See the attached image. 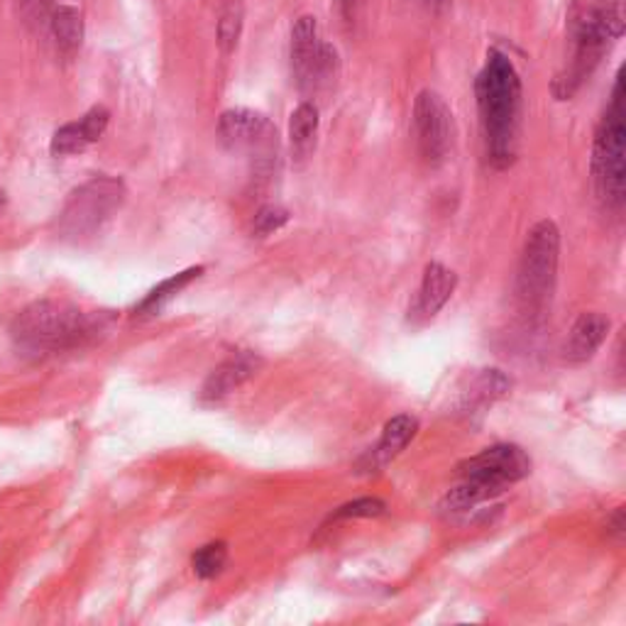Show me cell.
Listing matches in <instances>:
<instances>
[{
  "mask_svg": "<svg viewBox=\"0 0 626 626\" xmlns=\"http://www.w3.org/2000/svg\"><path fill=\"white\" fill-rule=\"evenodd\" d=\"M456 285H458V277H456V272H453V269H448L446 265H440V262L426 265L421 287H419V299H416L414 314L426 318V321H428V318H434L448 304V299L453 297V291H456Z\"/></svg>",
  "mask_w": 626,
  "mask_h": 626,
  "instance_id": "11",
  "label": "cell"
},
{
  "mask_svg": "<svg viewBox=\"0 0 626 626\" xmlns=\"http://www.w3.org/2000/svg\"><path fill=\"white\" fill-rule=\"evenodd\" d=\"M226 563H228V546L223 541H216L196 550L191 558V568L201 580H211L216 575L223 573Z\"/></svg>",
  "mask_w": 626,
  "mask_h": 626,
  "instance_id": "19",
  "label": "cell"
},
{
  "mask_svg": "<svg viewBox=\"0 0 626 626\" xmlns=\"http://www.w3.org/2000/svg\"><path fill=\"white\" fill-rule=\"evenodd\" d=\"M416 428H419V424H416V419L409 414H399L391 421H387L382 438H379V444L370 450V456H367V470H377L389 460H395L416 436Z\"/></svg>",
  "mask_w": 626,
  "mask_h": 626,
  "instance_id": "13",
  "label": "cell"
},
{
  "mask_svg": "<svg viewBox=\"0 0 626 626\" xmlns=\"http://www.w3.org/2000/svg\"><path fill=\"white\" fill-rule=\"evenodd\" d=\"M201 275H203V267H191V269H187V272H179L175 277L165 279L162 285H157L138 306H135V314H138V316H152V314H157L165 304H169L171 299H177V294L181 289H187L191 281L199 279Z\"/></svg>",
  "mask_w": 626,
  "mask_h": 626,
  "instance_id": "15",
  "label": "cell"
},
{
  "mask_svg": "<svg viewBox=\"0 0 626 626\" xmlns=\"http://www.w3.org/2000/svg\"><path fill=\"white\" fill-rule=\"evenodd\" d=\"M624 73L619 71L615 93L603 122L597 126L595 145H593V175L597 191L607 206L619 208L624 203V183H626V165H624Z\"/></svg>",
  "mask_w": 626,
  "mask_h": 626,
  "instance_id": "5",
  "label": "cell"
},
{
  "mask_svg": "<svg viewBox=\"0 0 626 626\" xmlns=\"http://www.w3.org/2000/svg\"><path fill=\"white\" fill-rule=\"evenodd\" d=\"M242 34V0H220L218 16V47L230 54L238 47Z\"/></svg>",
  "mask_w": 626,
  "mask_h": 626,
  "instance_id": "16",
  "label": "cell"
},
{
  "mask_svg": "<svg viewBox=\"0 0 626 626\" xmlns=\"http://www.w3.org/2000/svg\"><path fill=\"white\" fill-rule=\"evenodd\" d=\"M531 473V458L519 446H493L480 456L468 458L460 468L458 487H453L446 497L450 511H468L483 501L505 493L507 487L521 483Z\"/></svg>",
  "mask_w": 626,
  "mask_h": 626,
  "instance_id": "3",
  "label": "cell"
},
{
  "mask_svg": "<svg viewBox=\"0 0 626 626\" xmlns=\"http://www.w3.org/2000/svg\"><path fill=\"white\" fill-rule=\"evenodd\" d=\"M218 135L226 147L238 152L267 155L277 147V130L262 113L250 108H230L218 120Z\"/></svg>",
  "mask_w": 626,
  "mask_h": 626,
  "instance_id": "9",
  "label": "cell"
},
{
  "mask_svg": "<svg viewBox=\"0 0 626 626\" xmlns=\"http://www.w3.org/2000/svg\"><path fill=\"white\" fill-rule=\"evenodd\" d=\"M414 130L421 157L440 165L453 147V116L436 91H421L414 103Z\"/></svg>",
  "mask_w": 626,
  "mask_h": 626,
  "instance_id": "8",
  "label": "cell"
},
{
  "mask_svg": "<svg viewBox=\"0 0 626 626\" xmlns=\"http://www.w3.org/2000/svg\"><path fill=\"white\" fill-rule=\"evenodd\" d=\"M609 334V318L603 314H583L575 326L570 328V336L566 342V360L570 362H587L603 346Z\"/></svg>",
  "mask_w": 626,
  "mask_h": 626,
  "instance_id": "12",
  "label": "cell"
},
{
  "mask_svg": "<svg viewBox=\"0 0 626 626\" xmlns=\"http://www.w3.org/2000/svg\"><path fill=\"white\" fill-rule=\"evenodd\" d=\"M106 328L101 314H83L67 304L37 301L22 309L10 326V336L24 355H57L81 348Z\"/></svg>",
  "mask_w": 626,
  "mask_h": 626,
  "instance_id": "2",
  "label": "cell"
},
{
  "mask_svg": "<svg viewBox=\"0 0 626 626\" xmlns=\"http://www.w3.org/2000/svg\"><path fill=\"white\" fill-rule=\"evenodd\" d=\"M52 0H20V12L22 18L32 28H40L42 22H49V16H52Z\"/></svg>",
  "mask_w": 626,
  "mask_h": 626,
  "instance_id": "23",
  "label": "cell"
},
{
  "mask_svg": "<svg viewBox=\"0 0 626 626\" xmlns=\"http://www.w3.org/2000/svg\"><path fill=\"white\" fill-rule=\"evenodd\" d=\"M612 526H615V529H612L615 534H619V536L624 534V509L622 507L615 511V517H612Z\"/></svg>",
  "mask_w": 626,
  "mask_h": 626,
  "instance_id": "24",
  "label": "cell"
},
{
  "mask_svg": "<svg viewBox=\"0 0 626 626\" xmlns=\"http://www.w3.org/2000/svg\"><path fill=\"white\" fill-rule=\"evenodd\" d=\"M96 140L91 138V132L86 130L83 120L77 122H67V126H61L54 135H52V145H49V150H52L54 157H71V155H81L83 150H89Z\"/></svg>",
  "mask_w": 626,
  "mask_h": 626,
  "instance_id": "17",
  "label": "cell"
},
{
  "mask_svg": "<svg viewBox=\"0 0 626 626\" xmlns=\"http://www.w3.org/2000/svg\"><path fill=\"white\" fill-rule=\"evenodd\" d=\"M316 130H318V108L314 103H301L297 110H294L289 120L291 145L297 147V150H306V147L314 142Z\"/></svg>",
  "mask_w": 626,
  "mask_h": 626,
  "instance_id": "18",
  "label": "cell"
},
{
  "mask_svg": "<svg viewBox=\"0 0 626 626\" xmlns=\"http://www.w3.org/2000/svg\"><path fill=\"white\" fill-rule=\"evenodd\" d=\"M49 30H52V40L59 49V54L73 57L79 52L83 40V18L77 8L59 6L49 16Z\"/></svg>",
  "mask_w": 626,
  "mask_h": 626,
  "instance_id": "14",
  "label": "cell"
},
{
  "mask_svg": "<svg viewBox=\"0 0 626 626\" xmlns=\"http://www.w3.org/2000/svg\"><path fill=\"white\" fill-rule=\"evenodd\" d=\"M355 3H358V0H340V6H342V8H346V10H348V8H352Z\"/></svg>",
  "mask_w": 626,
  "mask_h": 626,
  "instance_id": "26",
  "label": "cell"
},
{
  "mask_svg": "<svg viewBox=\"0 0 626 626\" xmlns=\"http://www.w3.org/2000/svg\"><path fill=\"white\" fill-rule=\"evenodd\" d=\"M477 106H480L489 162L505 169L517 157L521 118V79L501 52H489L477 77Z\"/></svg>",
  "mask_w": 626,
  "mask_h": 626,
  "instance_id": "1",
  "label": "cell"
},
{
  "mask_svg": "<svg viewBox=\"0 0 626 626\" xmlns=\"http://www.w3.org/2000/svg\"><path fill=\"white\" fill-rule=\"evenodd\" d=\"M291 67L304 89H318L336 77V49L318 40V22L314 16H301L291 30Z\"/></svg>",
  "mask_w": 626,
  "mask_h": 626,
  "instance_id": "7",
  "label": "cell"
},
{
  "mask_svg": "<svg viewBox=\"0 0 626 626\" xmlns=\"http://www.w3.org/2000/svg\"><path fill=\"white\" fill-rule=\"evenodd\" d=\"M260 367H262V360L250 350L230 355L228 360L220 362L216 370L206 377V382L201 387V399L208 404L223 401L226 397L232 395V391L248 382V379H252Z\"/></svg>",
  "mask_w": 626,
  "mask_h": 626,
  "instance_id": "10",
  "label": "cell"
},
{
  "mask_svg": "<svg viewBox=\"0 0 626 626\" xmlns=\"http://www.w3.org/2000/svg\"><path fill=\"white\" fill-rule=\"evenodd\" d=\"M126 201V183L113 177H96L69 193L57 228L67 240L96 236Z\"/></svg>",
  "mask_w": 626,
  "mask_h": 626,
  "instance_id": "6",
  "label": "cell"
},
{
  "mask_svg": "<svg viewBox=\"0 0 626 626\" xmlns=\"http://www.w3.org/2000/svg\"><path fill=\"white\" fill-rule=\"evenodd\" d=\"M560 260V232L554 220H541L529 230L524 242L519 275H517V297L524 314L538 316L546 311L556 289Z\"/></svg>",
  "mask_w": 626,
  "mask_h": 626,
  "instance_id": "4",
  "label": "cell"
},
{
  "mask_svg": "<svg viewBox=\"0 0 626 626\" xmlns=\"http://www.w3.org/2000/svg\"><path fill=\"white\" fill-rule=\"evenodd\" d=\"M387 505L382 499L377 497H362V499H355L348 501V505H342L340 509H336L330 514L328 521H340V519H372L379 517V514H385Z\"/></svg>",
  "mask_w": 626,
  "mask_h": 626,
  "instance_id": "21",
  "label": "cell"
},
{
  "mask_svg": "<svg viewBox=\"0 0 626 626\" xmlns=\"http://www.w3.org/2000/svg\"><path fill=\"white\" fill-rule=\"evenodd\" d=\"M287 223H289V211H285V208H279V206H265L255 213L252 232L257 238H267V236H272V232H277L279 228H285Z\"/></svg>",
  "mask_w": 626,
  "mask_h": 626,
  "instance_id": "22",
  "label": "cell"
},
{
  "mask_svg": "<svg viewBox=\"0 0 626 626\" xmlns=\"http://www.w3.org/2000/svg\"><path fill=\"white\" fill-rule=\"evenodd\" d=\"M509 389V379L499 370H485L480 377L475 379L470 404H493L495 399L505 397Z\"/></svg>",
  "mask_w": 626,
  "mask_h": 626,
  "instance_id": "20",
  "label": "cell"
},
{
  "mask_svg": "<svg viewBox=\"0 0 626 626\" xmlns=\"http://www.w3.org/2000/svg\"><path fill=\"white\" fill-rule=\"evenodd\" d=\"M599 10H619L622 12V0H597Z\"/></svg>",
  "mask_w": 626,
  "mask_h": 626,
  "instance_id": "25",
  "label": "cell"
}]
</instances>
